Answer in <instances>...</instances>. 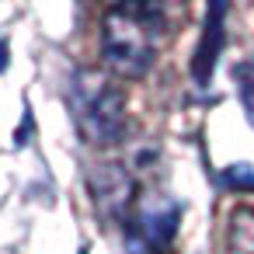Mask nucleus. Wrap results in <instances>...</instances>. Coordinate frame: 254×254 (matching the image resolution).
I'll return each mask as SVG.
<instances>
[{"label": "nucleus", "instance_id": "f257e3e1", "mask_svg": "<svg viewBox=\"0 0 254 254\" xmlns=\"http://www.w3.org/2000/svg\"><path fill=\"white\" fill-rule=\"evenodd\" d=\"M164 7L150 0H126L105 11L101 21V60L108 77L139 80L157 63L164 42Z\"/></svg>", "mask_w": 254, "mask_h": 254}, {"label": "nucleus", "instance_id": "f03ea898", "mask_svg": "<svg viewBox=\"0 0 254 254\" xmlns=\"http://www.w3.org/2000/svg\"><path fill=\"white\" fill-rule=\"evenodd\" d=\"M70 101V115L77 122V132L84 136V143L108 150L119 146L126 139V94L122 87L101 73V70H77L66 91Z\"/></svg>", "mask_w": 254, "mask_h": 254}, {"label": "nucleus", "instance_id": "7ed1b4c3", "mask_svg": "<svg viewBox=\"0 0 254 254\" xmlns=\"http://www.w3.org/2000/svg\"><path fill=\"white\" fill-rule=\"evenodd\" d=\"M87 191L105 223H115L122 230L132 226L136 219V178L126 171V164H94L87 174Z\"/></svg>", "mask_w": 254, "mask_h": 254}, {"label": "nucleus", "instance_id": "20e7f679", "mask_svg": "<svg viewBox=\"0 0 254 254\" xmlns=\"http://www.w3.org/2000/svg\"><path fill=\"white\" fill-rule=\"evenodd\" d=\"M226 49V4H209L205 7V21H202V32H198V46H195V56H191V80L195 87H209L216 66H219V56Z\"/></svg>", "mask_w": 254, "mask_h": 254}, {"label": "nucleus", "instance_id": "39448f33", "mask_svg": "<svg viewBox=\"0 0 254 254\" xmlns=\"http://www.w3.org/2000/svg\"><path fill=\"white\" fill-rule=\"evenodd\" d=\"M223 251L226 254H254V205H233L226 212Z\"/></svg>", "mask_w": 254, "mask_h": 254}, {"label": "nucleus", "instance_id": "423d86ee", "mask_svg": "<svg viewBox=\"0 0 254 254\" xmlns=\"http://www.w3.org/2000/svg\"><path fill=\"white\" fill-rule=\"evenodd\" d=\"M233 84H237L244 115H247V122L254 126V56H251V60H240V63L233 66Z\"/></svg>", "mask_w": 254, "mask_h": 254}, {"label": "nucleus", "instance_id": "0eeeda50", "mask_svg": "<svg viewBox=\"0 0 254 254\" xmlns=\"http://www.w3.org/2000/svg\"><path fill=\"white\" fill-rule=\"evenodd\" d=\"M219 181L230 191H254V167L251 164H230V167H223Z\"/></svg>", "mask_w": 254, "mask_h": 254}, {"label": "nucleus", "instance_id": "6e6552de", "mask_svg": "<svg viewBox=\"0 0 254 254\" xmlns=\"http://www.w3.org/2000/svg\"><path fill=\"white\" fill-rule=\"evenodd\" d=\"M4 70H7V42L0 39V73H4Z\"/></svg>", "mask_w": 254, "mask_h": 254}]
</instances>
